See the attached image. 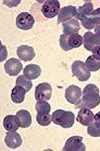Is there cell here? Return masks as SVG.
Listing matches in <instances>:
<instances>
[{
	"mask_svg": "<svg viewBox=\"0 0 100 151\" xmlns=\"http://www.w3.org/2000/svg\"><path fill=\"white\" fill-rule=\"evenodd\" d=\"M36 109L38 113L49 114L51 111V107L46 101H39L36 103Z\"/></svg>",
	"mask_w": 100,
	"mask_h": 151,
	"instance_id": "cell-25",
	"label": "cell"
},
{
	"mask_svg": "<svg viewBox=\"0 0 100 151\" xmlns=\"http://www.w3.org/2000/svg\"><path fill=\"white\" fill-rule=\"evenodd\" d=\"M77 14L76 7L72 6H68L62 8L60 11L58 15V23L66 22L75 17Z\"/></svg>",
	"mask_w": 100,
	"mask_h": 151,
	"instance_id": "cell-13",
	"label": "cell"
},
{
	"mask_svg": "<svg viewBox=\"0 0 100 151\" xmlns=\"http://www.w3.org/2000/svg\"><path fill=\"white\" fill-rule=\"evenodd\" d=\"M93 57L97 60L100 61V45L96 46L92 50Z\"/></svg>",
	"mask_w": 100,
	"mask_h": 151,
	"instance_id": "cell-28",
	"label": "cell"
},
{
	"mask_svg": "<svg viewBox=\"0 0 100 151\" xmlns=\"http://www.w3.org/2000/svg\"><path fill=\"white\" fill-rule=\"evenodd\" d=\"M94 119H95V122L100 124V112L97 113L94 116Z\"/></svg>",
	"mask_w": 100,
	"mask_h": 151,
	"instance_id": "cell-29",
	"label": "cell"
},
{
	"mask_svg": "<svg viewBox=\"0 0 100 151\" xmlns=\"http://www.w3.org/2000/svg\"><path fill=\"white\" fill-rule=\"evenodd\" d=\"M94 115L93 112L88 108H81L78 113L77 120L83 125L88 126L90 124L93 122Z\"/></svg>",
	"mask_w": 100,
	"mask_h": 151,
	"instance_id": "cell-16",
	"label": "cell"
},
{
	"mask_svg": "<svg viewBox=\"0 0 100 151\" xmlns=\"http://www.w3.org/2000/svg\"><path fill=\"white\" fill-rule=\"evenodd\" d=\"M16 85H19L25 89L27 92H29L32 88V83L24 75L19 76L16 82Z\"/></svg>",
	"mask_w": 100,
	"mask_h": 151,
	"instance_id": "cell-24",
	"label": "cell"
},
{
	"mask_svg": "<svg viewBox=\"0 0 100 151\" xmlns=\"http://www.w3.org/2000/svg\"><path fill=\"white\" fill-rule=\"evenodd\" d=\"M83 95L80 103L82 106L93 109L100 104V91L98 88L95 85H87L84 89Z\"/></svg>",
	"mask_w": 100,
	"mask_h": 151,
	"instance_id": "cell-1",
	"label": "cell"
},
{
	"mask_svg": "<svg viewBox=\"0 0 100 151\" xmlns=\"http://www.w3.org/2000/svg\"><path fill=\"white\" fill-rule=\"evenodd\" d=\"M83 138L80 136H73L70 137L65 143L63 151H86V146L82 142Z\"/></svg>",
	"mask_w": 100,
	"mask_h": 151,
	"instance_id": "cell-9",
	"label": "cell"
},
{
	"mask_svg": "<svg viewBox=\"0 0 100 151\" xmlns=\"http://www.w3.org/2000/svg\"><path fill=\"white\" fill-rule=\"evenodd\" d=\"M35 20L32 15L27 12H22L16 19V25L19 29L28 30L34 26Z\"/></svg>",
	"mask_w": 100,
	"mask_h": 151,
	"instance_id": "cell-7",
	"label": "cell"
},
{
	"mask_svg": "<svg viewBox=\"0 0 100 151\" xmlns=\"http://www.w3.org/2000/svg\"><path fill=\"white\" fill-rule=\"evenodd\" d=\"M87 132L89 135L93 137H100V124L96 122H92L88 125Z\"/></svg>",
	"mask_w": 100,
	"mask_h": 151,
	"instance_id": "cell-27",
	"label": "cell"
},
{
	"mask_svg": "<svg viewBox=\"0 0 100 151\" xmlns=\"http://www.w3.org/2000/svg\"><path fill=\"white\" fill-rule=\"evenodd\" d=\"M81 89L78 86L72 85L66 90L65 97L69 103L73 104H80L81 102Z\"/></svg>",
	"mask_w": 100,
	"mask_h": 151,
	"instance_id": "cell-10",
	"label": "cell"
},
{
	"mask_svg": "<svg viewBox=\"0 0 100 151\" xmlns=\"http://www.w3.org/2000/svg\"><path fill=\"white\" fill-rule=\"evenodd\" d=\"M72 72L73 75L76 76L81 82L87 81L91 76V73L86 64L80 60H77L73 63L72 65Z\"/></svg>",
	"mask_w": 100,
	"mask_h": 151,
	"instance_id": "cell-4",
	"label": "cell"
},
{
	"mask_svg": "<svg viewBox=\"0 0 100 151\" xmlns=\"http://www.w3.org/2000/svg\"><path fill=\"white\" fill-rule=\"evenodd\" d=\"M37 121L40 125L47 126L51 124L52 116L49 114L38 113L37 115Z\"/></svg>",
	"mask_w": 100,
	"mask_h": 151,
	"instance_id": "cell-26",
	"label": "cell"
},
{
	"mask_svg": "<svg viewBox=\"0 0 100 151\" xmlns=\"http://www.w3.org/2000/svg\"><path fill=\"white\" fill-rule=\"evenodd\" d=\"M64 34L71 35L78 33L81 29L80 23L77 20L72 19L63 23Z\"/></svg>",
	"mask_w": 100,
	"mask_h": 151,
	"instance_id": "cell-17",
	"label": "cell"
},
{
	"mask_svg": "<svg viewBox=\"0 0 100 151\" xmlns=\"http://www.w3.org/2000/svg\"><path fill=\"white\" fill-rule=\"evenodd\" d=\"M82 25L88 30H91L100 24V8L93 11L90 15L84 17L81 20Z\"/></svg>",
	"mask_w": 100,
	"mask_h": 151,
	"instance_id": "cell-8",
	"label": "cell"
},
{
	"mask_svg": "<svg viewBox=\"0 0 100 151\" xmlns=\"http://www.w3.org/2000/svg\"><path fill=\"white\" fill-rule=\"evenodd\" d=\"M93 11V6L91 2H87L80 7L77 10L76 15L75 17L78 20H81L84 17L88 16Z\"/></svg>",
	"mask_w": 100,
	"mask_h": 151,
	"instance_id": "cell-22",
	"label": "cell"
},
{
	"mask_svg": "<svg viewBox=\"0 0 100 151\" xmlns=\"http://www.w3.org/2000/svg\"><path fill=\"white\" fill-rule=\"evenodd\" d=\"M5 72L11 76H15L20 73L23 69L20 61L16 58H11L4 65Z\"/></svg>",
	"mask_w": 100,
	"mask_h": 151,
	"instance_id": "cell-12",
	"label": "cell"
},
{
	"mask_svg": "<svg viewBox=\"0 0 100 151\" xmlns=\"http://www.w3.org/2000/svg\"><path fill=\"white\" fill-rule=\"evenodd\" d=\"M59 41L60 45L62 49L67 52L73 48L80 47L82 44L83 39L78 33L71 35L63 34L60 36Z\"/></svg>",
	"mask_w": 100,
	"mask_h": 151,
	"instance_id": "cell-3",
	"label": "cell"
},
{
	"mask_svg": "<svg viewBox=\"0 0 100 151\" xmlns=\"http://www.w3.org/2000/svg\"><path fill=\"white\" fill-rule=\"evenodd\" d=\"M17 55L24 62L31 61L36 55L34 48L28 45H21L17 49Z\"/></svg>",
	"mask_w": 100,
	"mask_h": 151,
	"instance_id": "cell-14",
	"label": "cell"
},
{
	"mask_svg": "<svg viewBox=\"0 0 100 151\" xmlns=\"http://www.w3.org/2000/svg\"><path fill=\"white\" fill-rule=\"evenodd\" d=\"M26 93L27 91L25 88L19 85H16L12 90L11 95L12 101L15 103H22L25 99Z\"/></svg>",
	"mask_w": 100,
	"mask_h": 151,
	"instance_id": "cell-21",
	"label": "cell"
},
{
	"mask_svg": "<svg viewBox=\"0 0 100 151\" xmlns=\"http://www.w3.org/2000/svg\"><path fill=\"white\" fill-rule=\"evenodd\" d=\"M51 116L55 124L65 129L71 127L75 122V115L72 112L57 110L53 112Z\"/></svg>",
	"mask_w": 100,
	"mask_h": 151,
	"instance_id": "cell-2",
	"label": "cell"
},
{
	"mask_svg": "<svg viewBox=\"0 0 100 151\" xmlns=\"http://www.w3.org/2000/svg\"><path fill=\"white\" fill-rule=\"evenodd\" d=\"M3 125L6 130L9 132H15L20 127L19 120L17 116L8 115L6 116L3 121Z\"/></svg>",
	"mask_w": 100,
	"mask_h": 151,
	"instance_id": "cell-18",
	"label": "cell"
},
{
	"mask_svg": "<svg viewBox=\"0 0 100 151\" xmlns=\"http://www.w3.org/2000/svg\"><path fill=\"white\" fill-rule=\"evenodd\" d=\"M85 64L90 71L96 72L100 69V60H97L92 55L88 58Z\"/></svg>",
	"mask_w": 100,
	"mask_h": 151,
	"instance_id": "cell-23",
	"label": "cell"
},
{
	"mask_svg": "<svg viewBox=\"0 0 100 151\" xmlns=\"http://www.w3.org/2000/svg\"><path fill=\"white\" fill-rule=\"evenodd\" d=\"M26 78L29 80H35L39 77L41 74V69L39 65L31 64L25 68L23 72Z\"/></svg>",
	"mask_w": 100,
	"mask_h": 151,
	"instance_id": "cell-19",
	"label": "cell"
},
{
	"mask_svg": "<svg viewBox=\"0 0 100 151\" xmlns=\"http://www.w3.org/2000/svg\"><path fill=\"white\" fill-rule=\"evenodd\" d=\"M52 94V88L48 83H42L38 85L35 89V96L38 101L50 99Z\"/></svg>",
	"mask_w": 100,
	"mask_h": 151,
	"instance_id": "cell-6",
	"label": "cell"
},
{
	"mask_svg": "<svg viewBox=\"0 0 100 151\" xmlns=\"http://www.w3.org/2000/svg\"><path fill=\"white\" fill-rule=\"evenodd\" d=\"M60 4L57 0L46 1L41 9L43 15L47 18H52L57 15L60 11Z\"/></svg>",
	"mask_w": 100,
	"mask_h": 151,
	"instance_id": "cell-5",
	"label": "cell"
},
{
	"mask_svg": "<svg viewBox=\"0 0 100 151\" xmlns=\"http://www.w3.org/2000/svg\"><path fill=\"white\" fill-rule=\"evenodd\" d=\"M100 24L98 26H96L95 28V32H100Z\"/></svg>",
	"mask_w": 100,
	"mask_h": 151,
	"instance_id": "cell-30",
	"label": "cell"
},
{
	"mask_svg": "<svg viewBox=\"0 0 100 151\" xmlns=\"http://www.w3.org/2000/svg\"><path fill=\"white\" fill-rule=\"evenodd\" d=\"M17 118L19 120L20 127L27 128L32 124V117L30 113L27 110H20L16 114Z\"/></svg>",
	"mask_w": 100,
	"mask_h": 151,
	"instance_id": "cell-20",
	"label": "cell"
},
{
	"mask_svg": "<svg viewBox=\"0 0 100 151\" xmlns=\"http://www.w3.org/2000/svg\"><path fill=\"white\" fill-rule=\"evenodd\" d=\"M5 142L9 148L16 149L22 143V139L20 135L15 132H9L7 133Z\"/></svg>",
	"mask_w": 100,
	"mask_h": 151,
	"instance_id": "cell-15",
	"label": "cell"
},
{
	"mask_svg": "<svg viewBox=\"0 0 100 151\" xmlns=\"http://www.w3.org/2000/svg\"><path fill=\"white\" fill-rule=\"evenodd\" d=\"M84 45L89 51L92 50L97 45H100V31L95 34L88 31L86 33L83 37Z\"/></svg>",
	"mask_w": 100,
	"mask_h": 151,
	"instance_id": "cell-11",
	"label": "cell"
}]
</instances>
